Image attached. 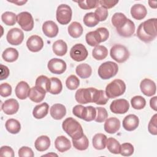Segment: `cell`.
<instances>
[{
	"label": "cell",
	"mask_w": 157,
	"mask_h": 157,
	"mask_svg": "<svg viewBox=\"0 0 157 157\" xmlns=\"http://www.w3.org/2000/svg\"><path fill=\"white\" fill-rule=\"evenodd\" d=\"M50 88L49 93L52 94H58L63 89V85L61 81L56 77L50 78Z\"/></svg>",
	"instance_id": "obj_40"
},
{
	"label": "cell",
	"mask_w": 157,
	"mask_h": 157,
	"mask_svg": "<svg viewBox=\"0 0 157 157\" xmlns=\"http://www.w3.org/2000/svg\"><path fill=\"white\" fill-rule=\"evenodd\" d=\"M108 101L109 98L107 96L104 90H97L95 88L93 93L92 102L98 105H105Z\"/></svg>",
	"instance_id": "obj_29"
},
{
	"label": "cell",
	"mask_w": 157,
	"mask_h": 157,
	"mask_svg": "<svg viewBox=\"0 0 157 157\" xmlns=\"http://www.w3.org/2000/svg\"><path fill=\"white\" fill-rule=\"evenodd\" d=\"M51 117L55 120H61L66 114V109L65 106L61 104H55L50 109Z\"/></svg>",
	"instance_id": "obj_22"
},
{
	"label": "cell",
	"mask_w": 157,
	"mask_h": 157,
	"mask_svg": "<svg viewBox=\"0 0 157 157\" xmlns=\"http://www.w3.org/2000/svg\"><path fill=\"white\" fill-rule=\"evenodd\" d=\"M156 1H148V4L150 7L153 8V9H156Z\"/></svg>",
	"instance_id": "obj_58"
},
{
	"label": "cell",
	"mask_w": 157,
	"mask_h": 157,
	"mask_svg": "<svg viewBox=\"0 0 157 157\" xmlns=\"http://www.w3.org/2000/svg\"><path fill=\"white\" fill-rule=\"evenodd\" d=\"M50 78L45 75L39 76L36 80V86L44 90L46 92H49L50 88Z\"/></svg>",
	"instance_id": "obj_37"
},
{
	"label": "cell",
	"mask_w": 157,
	"mask_h": 157,
	"mask_svg": "<svg viewBox=\"0 0 157 157\" xmlns=\"http://www.w3.org/2000/svg\"><path fill=\"white\" fill-rule=\"evenodd\" d=\"M96 116V107L89 105L84 107L81 119L86 121H91L94 120Z\"/></svg>",
	"instance_id": "obj_35"
},
{
	"label": "cell",
	"mask_w": 157,
	"mask_h": 157,
	"mask_svg": "<svg viewBox=\"0 0 157 157\" xmlns=\"http://www.w3.org/2000/svg\"><path fill=\"white\" fill-rule=\"evenodd\" d=\"M72 14V11L70 6L67 4H61L56 9V20L61 25H67L71 20Z\"/></svg>",
	"instance_id": "obj_7"
},
{
	"label": "cell",
	"mask_w": 157,
	"mask_h": 157,
	"mask_svg": "<svg viewBox=\"0 0 157 157\" xmlns=\"http://www.w3.org/2000/svg\"><path fill=\"white\" fill-rule=\"evenodd\" d=\"M134 147L130 143H123L121 145L120 154L124 156H129L134 153Z\"/></svg>",
	"instance_id": "obj_48"
},
{
	"label": "cell",
	"mask_w": 157,
	"mask_h": 157,
	"mask_svg": "<svg viewBox=\"0 0 157 157\" xmlns=\"http://www.w3.org/2000/svg\"><path fill=\"white\" fill-rule=\"evenodd\" d=\"M76 74L82 78H87L91 75L92 69L91 66L86 63L78 64L75 68Z\"/></svg>",
	"instance_id": "obj_31"
},
{
	"label": "cell",
	"mask_w": 157,
	"mask_h": 157,
	"mask_svg": "<svg viewBox=\"0 0 157 157\" xmlns=\"http://www.w3.org/2000/svg\"><path fill=\"white\" fill-rule=\"evenodd\" d=\"M135 25L134 22L130 19H127L126 22L120 26L119 28H117V32L118 34L124 37H129L135 32Z\"/></svg>",
	"instance_id": "obj_14"
},
{
	"label": "cell",
	"mask_w": 157,
	"mask_h": 157,
	"mask_svg": "<svg viewBox=\"0 0 157 157\" xmlns=\"http://www.w3.org/2000/svg\"><path fill=\"white\" fill-rule=\"evenodd\" d=\"M147 13L146 7L141 4H136L131 9V14L136 20H140L144 19Z\"/></svg>",
	"instance_id": "obj_24"
},
{
	"label": "cell",
	"mask_w": 157,
	"mask_h": 157,
	"mask_svg": "<svg viewBox=\"0 0 157 157\" xmlns=\"http://www.w3.org/2000/svg\"><path fill=\"white\" fill-rule=\"evenodd\" d=\"M52 49L54 53L57 56H64L67 51V44L63 40L55 41L52 45Z\"/></svg>",
	"instance_id": "obj_30"
},
{
	"label": "cell",
	"mask_w": 157,
	"mask_h": 157,
	"mask_svg": "<svg viewBox=\"0 0 157 157\" xmlns=\"http://www.w3.org/2000/svg\"><path fill=\"white\" fill-rule=\"evenodd\" d=\"M95 88H87L78 89L75 94V98L77 102L82 104L92 102L93 93Z\"/></svg>",
	"instance_id": "obj_9"
},
{
	"label": "cell",
	"mask_w": 157,
	"mask_h": 157,
	"mask_svg": "<svg viewBox=\"0 0 157 157\" xmlns=\"http://www.w3.org/2000/svg\"><path fill=\"white\" fill-rule=\"evenodd\" d=\"M99 22L93 12L86 13L83 17V23L88 27H94L96 26Z\"/></svg>",
	"instance_id": "obj_44"
},
{
	"label": "cell",
	"mask_w": 157,
	"mask_h": 157,
	"mask_svg": "<svg viewBox=\"0 0 157 157\" xmlns=\"http://www.w3.org/2000/svg\"><path fill=\"white\" fill-rule=\"evenodd\" d=\"M148 130L152 135L157 134V115L155 114L150 119L148 125Z\"/></svg>",
	"instance_id": "obj_50"
},
{
	"label": "cell",
	"mask_w": 157,
	"mask_h": 157,
	"mask_svg": "<svg viewBox=\"0 0 157 157\" xmlns=\"http://www.w3.org/2000/svg\"><path fill=\"white\" fill-rule=\"evenodd\" d=\"M120 128V121L115 117L107 118L104 123V130L109 134H114L117 132Z\"/></svg>",
	"instance_id": "obj_20"
},
{
	"label": "cell",
	"mask_w": 157,
	"mask_h": 157,
	"mask_svg": "<svg viewBox=\"0 0 157 157\" xmlns=\"http://www.w3.org/2000/svg\"><path fill=\"white\" fill-rule=\"evenodd\" d=\"M62 128L72 139H78L84 135L81 124L72 117L67 118L63 121Z\"/></svg>",
	"instance_id": "obj_2"
},
{
	"label": "cell",
	"mask_w": 157,
	"mask_h": 157,
	"mask_svg": "<svg viewBox=\"0 0 157 157\" xmlns=\"http://www.w3.org/2000/svg\"><path fill=\"white\" fill-rule=\"evenodd\" d=\"M9 2H13V3H15V4H17L18 6H22L23 4H25L26 2H27V1H8Z\"/></svg>",
	"instance_id": "obj_57"
},
{
	"label": "cell",
	"mask_w": 157,
	"mask_h": 157,
	"mask_svg": "<svg viewBox=\"0 0 157 157\" xmlns=\"http://www.w3.org/2000/svg\"><path fill=\"white\" fill-rule=\"evenodd\" d=\"M18 52L14 48H7L4 50L2 54V57L4 61L12 63L15 61L18 58Z\"/></svg>",
	"instance_id": "obj_33"
},
{
	"label": "cell",
	"mask_w": 157,
	"mask_h": 157,
	"mask_svg": "<svg viewBox=\"0 0 157 157\" xmlns=\"http://www.w3.org/2000/svg\"><path fill=\"white\" fill-rule=\"evenodd\" d=\"M156 100H157V97L154 96L152 98L150 99V105L151 109H153L155 111L157 110V107H156Z\"/></svg>",
	"instance_id": "obj_56"
},
{
	"label": "cell",
	"mask_w": 157,
	"mask_h": 157,
	"mask_svg": "<svg viewBox=\"0 0 157 157\" xmlns=\"http://www.w3.org/2000/svg\"><path fill=\"white\" fill-rule=\"evenodd\" d=\"M156 18H150L141 23L137 29V36L144 42H150L153 40L157 36Z\"/></svg>",
	"instance_id": "obj_1"
},
{
	"label": "cell",
	"mask_w": 157,
	"mask_h": 157,
	"mask_svg": "<svg viewBox=\"0 0 157 157\" xmlns=\"http://www.w3.org/2000/svg\"><path fill=\"white\" fill-rule=\"evenodd\" d=\"M129 108L128 101L124 99H118L113 101L110 105L112 112L116 114H123L126 113Z\"/></svg>",
	"instance_id": "obj_12"
},
{
	"label": "cell",
	"mask_w": 157,
	"mask_h": 157,
	"mask_svg": "<svg viewBox=\"0 0 157 157\" xmlns=\"http://www.w3.org/2000/svg\"><path fill=\"white\" fill-rule=\"evenodd\" d=\"M88 53L85 46L82 44L74 45L70 50L71 58L77 62L85 60L88 56Z\"/></svg>",
	"instance_id": "obj_10"
},
{
	"label": "cell",
	"mask_w": 157,
	"mask_h": 157,
	"mask_svg": "<svg viewBox=\"0 0 157 157\" xmlns=\"http://www.w3.org/2000/svg\"><path fill=\"white\" fill-rule=\"evenodd\" d=\"M107 139V136L104 134L98 133L95 134L92 140L93 147L96 150L104 149L106 146Z\"/></svg>",
	"instance_id": "obj_28"
},
{
	"label": "cell",
	"mask_w": 157,
	"mask_h": 157,
	"mask_svg": "<svg viewBox=\"0 0 157 157\" xmlns=\"http://www.w3.org/2000/svg\"><path fill=\"white\" fill-rule=\"evenodd\" d=\"M78 6L85 10L88 9H91L95 7H98L99 1L97 0H84L82 1H78L77 2Z\"/></svg>",
	"instance_id": "obj_46"
},
{
	"label": "cell",
	"mask_w": 157,
	"mask_h": 157,
	"mask_svg": "<svg viewBox=\"0 0 157 157\" xmlns=\"http://www.w3.org/2000/svg\"><path fill=\"white\" fill-rule=\"evenodd\" d=\"M140 88L142 93L147 96H151L156 93V86L155 83L151 79L144 78L140 84Z\"/></svg>",
	"instance_id": "obj_15"
},
{
	"label": "cell",
	"mask_w": 157,
	"mask_h": 157,
	"mask_svg": "<svg viewBox=\"0 0 157 157\" xmlns=\"http://www.w3.org/2000/svg\"><path fill=\"white\" fill-rule=\"evenodd\" d=\"M34 155L33 151L28 147L23 146L18 150V156L20 157H33Z\"/></svg>",
	"instance_id": "obj_52"
},
{
	"label": "cell",
	"mask_w": 157,
	"mask_h": 157,
	"mask_svg": "<svg viewBox=\"0 0 157 157\" xmlns=\"http://www.w3.org/2000/svg\"><path fill=\"white\" fill-rule=\"evenodd\" d=\"M106 146L108 150L113 154H119L120 153L121 145L119 142L113 137H110L107 139Z\"/></svg>",
	"instance_id": "obj_38"
},
{
	"label": "cell",
	"mask_w": 157,
	"mask_h": 157,
	"mask_svg": "<svg viewBox=\"0 0 157 157\" xmlns=\"http://www.w3.org/2000/svg\"><path fill=\"white\" fill-rule=\"evenodd\" d=\"M51 142L50 138L47 136H41L37 138L34 142V147L39 151H44L50 146Z\"/></svg>",
	"instance_id": "obj_26"
},
{
	"label": "cell",
	"mask_w": 157,
	"mask_h": 157,
	"mask_svg": "<svg viewBox=\"0 0 157 157\" xmlns=\"http://www.w3.org/2000/svg\"><path fill=\"white\" fill-rule=\"evenodd\" d=\"M109 36V32L106 28L101 27L95 31H90L86 34L85 39L86 43L92 47L99 45L101 42L107 40Z\"/></svg>",
	"instance_id": "obj_3"
},
{
	"label": "cell",
	"mask_w": 157,
	"mask_h": 157,
	"mask_svg": "<svg viewBox=\"0 0 157 157\" xmlns=\"http://www.w3.org/2000/svg\"><path fill=\"white\" fill-rule=\"evenodd\" d=\"M92 55L96 60H102L108 55V50L105 46L99 45L93 48Z\"/></svg>",
	"instance_id": "obj_36"
},
{
	"label": "cell",
	"mask_w": 157,
	"mask_h": 157,
	"mask_svg": "<svg viewBox=\"0 0 157 157\" xmlns=\"http://www.w3.org/2000/svg\"><path fill=\"white\" fill-rule=\"evenodd\" d=\"M30 88L27 82L25 81L20 82L16 86L15 92L17 97L21 100L25 99L29 96Z\"/></svg>",
	"instance_id": "obj_21"
},
{
	"label": "cell",
	"mask_w": 157,
	"mask_h": 157,
	"mask_svg": "<svg viewBox=\"0 0 157 157\" xmlns=\"http://www.w3.org/2000/svg\"><path fill=\"white\" fill-rule=\"evenodd\" d=\"M0 77L1 80H2L4 79H6L9 75V68L3 64H1L0 66Z\"/></svg>",
	"instance_id": "obj_55"
},
{
	"label": "cell",
	"mask_w": 157,
	"mask_h": 157,
	"mask_svg": "<svg viewBox=\"0 0 157 157\" xmlns=\"http://www.w3.org/2000/svg\"><path fill=\"white\" fill-rule=\"evenodd\" d=\"M110 55L111 58L118 63L125 62L129 57V52L127 48L120 44H116L112 47Z\"/></svg>",
	"instance_id": "obj_6"
},
{
	"label": "cell",
	"mask_w": 157,
	"mask_h": 157,
	"mask_svg": "<svg viewBox=\"0 0 157 157\" xmlns=\"http://www.w3.org/2000/svg\"><path fill=\"white\" fill-rule=\"evenodd\" d=\"M53 155V156H58L56 154H55V153H50V154H47V155Z\"/></svg>",
	"instance_id": "obj_59"
},
{
	"label": "cell",
	"mask_w": 157,
	"mask_h": 157,
	"mask_svg": "<svg viewBox=\"0 0 157 157\" xmlns=\"http://www.w3.org/2000/svg\"><path fill=\"white\" fill-rule=\"evenodd\" d=\"M118 1H113V0H101L99 1V4L101 7L107 9H110L114 7L117 4H118Z\"/></svg>",
	"instance_id": "obj_54"
},
{
	"label": "cell",
	"mask_w": 157,
	"mask_h": 157,
	"mask_svg": "<svg viewBox=\"0 0 157 157\" xmlns=\"http://www.w3.org/2000/svg\"><path fill=\"white\" fill-rule=\"evenodd\" d=\"M46 93L44 90L35 86L30 88L28 97L33 102L39 103L43 101Z\"/></svg>",
	"instance_id": "obj_25"
},
{
	"label": "cell",
	"mask_w": 157,
	"mask_h": 157,
	"mask_svg": "<svg viewBox=\"0 0 157 157\" xmlns=\"http://www.w3.org/2000/svg\"><path fill=\"white\" fill-rule=\"evenodd\" d=\"M0 156L7 157H13L14 151L13 149L9 146H2L0 149Z\"/></svg>",
	"instance_id": "obj_53"
},
{
	"label": "cell",
	"mask_w": 157,
	"mask_h": 157,
	"mask_svg": "<svg viewBox=\"0 0 157 157\" xmlns=\"http://www.w3.org/2000/svg\"><path fill=\"white\" fill-rule=\"evenodd\" d=\"M42 28L44 34L50 38L56 37L58 33L59 29L57 25L51 20L44 22Z\"/></svg>",
	"instance_id": "obj_19"
},
{
	"label": "cell",
	"mask_w": 157,
	"mask_h": 157,
	"mask_svg": "<svg viewBox=\"0 0 157 157\" xmlns=\"http://www.w3.org/2000/svg\"><path fill=\"white\" fill-rule=\"evenodd\" d=\"M96 116L94 119V121L98 123H102L104 121L107 117L108 113L107 110L104 107H96Z\"/></svg>",
	"instance_id": "obj_47"
},
{
	"label": "cell",
	"mask_w": 157,
	"mask_h": 157,
	"mask_svg": "<svg viewBox=\"0 0 157 157\" xmlns=\"http://www.w3.org/2000/svg\"><path fill=\"white\" fill-rule=\"evenodd\" d=\"M118 64L113 61H106L100 65L98 68V75L103 80L109 79L117 74Z\"/></svg>",
	"instance_id": "obj_5"
},
{
	"label": "cell",
	"mask_w": 157,
	"mask_h": 157,
	"mask_svg": "<svg viewBox=\"0 0 157 157\" xmlns=\"http://www.w3.org/2000/svg\"><path fill=\"white\" fill-rule=\"evenodd\" d=\"M67 30L69 34L74 38H78L80 37L83 31L82 26L77 21H73L69 25Z\"/></svg>",
	"instance_id": "obj_32"
},
{
	"label": "cell",
	"mask_w": 157,
	"mask_h": 157,
	"mask_svg": "<svg viewBox=\"0 0 157 157\" xmlns=\"http://www.w3.org/2000/svg\"><path fill=\"white\" fill-rule=\"evenodd\" d=\"M5 126L7 131L13 134L18 133L21 129V124L20 122L17 120L13 118L7 120L6 122Z\"/></svg>",
	"instance_id": "obj_34"
},
{
	"label": "cell",
	"mask_w": 157,
	"mask_h": 157,
	"mask_svg": "<svg viewBox=\"0 0 157 157\" xmlns=\"http://www.w3.org/2000/svg\"><path fill=\"white\" fill-rule=\"evenodd\" d=\"M80 85V80L75 75H71L66 80V85L70 90H76Z\"/></svg>",
	"instance_id": "obj_45"
},
{
	"label": "cell",
	"mask_w": 157,
	"mask_h": 157,
	"mask_svg": "<svg viewBox=\"0 0 157 157\" xmlns=\"http://www.w3.org/2000/svg\"><path fill=\"white\" fill-rule=\"evenodd\" d=\"M127 19L128 18L124 14L120 12H117L115 13L112 17V23L117 29L123 25Z\"/></svg>",
	"instance_id": "obj_42"
},
{
	"label": "cell",
	"mask_w": 157,
	"mask_h": 157,
	"mask_svg": "<svg viewBox=\"0 0 157 157\" xmlns=\"http://www.w3.org/2000/svg\"><path fill=\"white\" fill-rule=\"evenodd\" d=\"M48 70L53 74H61L66 69V63L64 61L58 58L51 59L47 64Z\"/></svg>",
	"instance_id": "obj_13"
},
{
	"label": "cell",
	"mask_w": 157,
	"mask_h": 157,
	"mask_svg": "<svg viewBox=\"0 0 157 157\" xmlns=\"http://www.w3.org/2000/svg\"><path fill=\"white\" fill-rule=\"evenodd\" d=\"M55 146L58 151L63 153L71 148V144L67 137L64 136H59L55 140Z\"/></svg>",
	"instance_id": "obj_23"
},
{
	"label": "cell",
	"mask_w": 157,
	"mask_h": 157,
	"mask_svg": "<svg viewBox=\"0 0 157 157\" xmlns=\"http://www.w3.org/2000/svg\"><path fill=\"white\" fill-rule=\"evenodd\" d=\"M74 147L78 150H85L88 148L89 145V141L85 135L78 139H72Z\"/></svg>",
	"instance_id": "obj_39"
},
{
	"label": "cell",
	"mask_w": 157,
	"mask_h": 157,
	"mask_svg": "<svg viewBox=\"0 0 157 157\" xmlns=\"http://www.w3.org/2000/svg\"><path fill=\"white\" fill-rule=\"evenodd\" d=\"M17 23L25 31H30L34 27L33 16L28 12H22L17 15Z\"/></svg>",
	"instance_id": "obj_8"
},
{
	"label": "cell",
	"mask_w": 157,
	"mask_h": 157,
	"mask_svg": "<svg viewBox=\"0 0 157 157\" xmlns=\"http://www.w3.org/2000/svg\"><path fill=\"white\" fill-rule=\"evenodd\" d=\"M131 103L132 108L136 110H140L145 107L146 101L141 96H135L131 99Z\"/></svg>",
	"instance_id": "obj_43"
},
{
	"label": "cell",
	"mask_w": 157,
	"mask_h": 157,
	"mask_svg": "<svg viewBox=\"0 0 157 157\" xmlns=\"http://www.w3.org/2000/svg\"><path fill=\"white\" fill-rule=\"evenodd\" d=\"M7 42L13 45H18L21 44L24 39V34L21 29L18 28L10 29L6 36Z\"/></svg>",
	"instance_id": "obj_11"
},
{
	"label": "cell",
	"mask_w": 157,
	"mask_h": 157,
	"mask_svg": "<svg viewBox=\"0 0 157 157\" xmlns=\"http://www.w3.org/2000/svg\"><path fill=\"white\" fill-rule=\"evenodd\" d=\"M12 93V86L7 83H1L0 85V94L2 97H7Z\"/></svg>",
	"instance_id": "obj_51"
},
{
	"label": "cell",
	"mask_w": 157,
	"mask_h": 157,
	"mask_svg": "<svg viewBox=\"0 0 157 157\" xmlns=\"http://www.w3.org/2000/svg\"><path fill=\"white\" fill-rule=\"evenodd\" d=\"M19 109L18 102L15 99H9L4 102L1 105V109L7 115L16 113Z\"/></svg>",
	"instance_id": "obj_18"
},
{
	"label": "cell",
	"mask_w": 157,
	"mask_h": 157,
	"mask_svg": "<svg viewBox=\"0 0 157 157\" xmlns=\"http://www.w3.org/2000/svg\"><path fill=\"white\" fill-rule=\"evenodd\" d=\"M94 15L99 21H104L108 17V10L101 6L98 7L94 12Z\"/></svg>",
	"instance_id": "obj_49"
},
{
	"label": "cell",
	"mask_w": 157,
	"mask_h": 157,
	"mask_svg": "<svg viewBox=\"0 0 157 157\" xmlns=\"http://www.w3.org/2000/svg\"><path fill=\"white\" fill-rule=\"evenodd\" d=\"M1 20L5 25L13 26L17 21V16L12 12H5L1 15Z\"/></svg>",
	"instance_id": "obj_41"
},
{
	"label": "cell",
	"mask_w": 157,
	"mask_h": 157,
	"mask_svg": "<svg viewBox=\"0 0 157 157\" xmlns=\"http://www.w3.org/2000/svg\"><path fill=\"white\" fill-rule=\"evenodd\" d=\"M139 120L137 116L134 114H129L124 117L123 120V127L128 131L135 130L139 126Z\"/></svg>",
	"instance_id": "obj_17"
},
{
	"label": "cell",
	"mask_w": 157,
	"mask_h": 157,
	"mask_svg": "<svg viewBox=\"0 0 157 157\" xmlns=\"http://www.w3.org/2000/svg\"><path fill=\"white\" fill-rule=\"evenodd\" d=\"M49 105L47 102H44L35 106L33 110V115L36 119H42L48 113Z\"/></svg>",
	"instance_id": "obj_27"
},
{
	"label": "cell",
	"mask_w": 157,
	"mask_h": 157,
	"mask_svg": "<svg viewBox=\"0 0 157 157\" xmlns=\"http://www.w3.org/2000/svg\"><path fill=\"white\" fill-rule=\"evenodd\" d=\"M126 90V85L124 81L115 79L110 82L105 88V94L109 98H115L122 95Z\"/></svg>",
	"instance_id": "obj_4"
},
{
	"label": "cell",
	"mask_w": 157,
	"mask_h": 157,
	"mask_svg": "<svg viewBox=\"0 0 157 157\" xmlns=\"http://www.w3.org/2000/svg\"><path fill=\"white\" fill-rule=\"evenodd\" d=\"M26 46L31 52H37L43 48L44 41L40 36L37 35H33L27 40Z\"/></svg>",
	"instance_id": "obj_16"
}]
</instances>
